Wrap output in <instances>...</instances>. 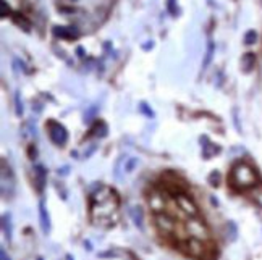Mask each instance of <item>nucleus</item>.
I'll list each match as a JSON object with an SVG mask.
<instances>
[{"label":"nucleus","instance_id":"a878e982","mask_svg":"<svg viewBox=\"0 0 262 260\" xmlns=\"http://www.w3.org/2000/svg\"><path fill=\"white\" fill-rule=\"evenodd\" d=\"M138 165V159H128L126 160V172H133V168H135Z\"/></svg>","mask_w":262,"mask_h":260},{"label":"nucleus","instance_id":"20e7f679","mask_svg":"<svg viewBox=\"0 0 262 260\" xmlns=\"http://www.w3.org/2000/svg\"><path fill=\"white\" fill-rule=\"evenodd\" d=\"M182 249L191 257L201 259L204 252H206V246H204V241L196 239V238H188L186 241L182 243Z\"/></svg>","mask_w":262,"mask_h":260},{"label":"nucleus","instance_id":"cd10ccee","mask_svg":"<svg viewBox=\"0 0 262 260\" xmlns=\"http://www.w3.org/2000/svg\"><path fill=\"white\" fill-rule=\"evenodd\" d=\"M167 5H169V12H170V13L177 15V8H175V0H169V3H167Z\"/></svg>","mask_w":262,"mask_h":260},{"label":"nucleus","instance_id":"412c9836","mask_svg":"<svg viewBox=\"0 0 262 260\" xmlns=\"http://www.w3.org/2000/svg\"><path fill=\"white\" fill-rule=\"evenodd\" d=\"M92 131H94V136H99V138H106L107 136V125L106 123H102V121H99V125H96L92 128Z\"/></svg>","mask_w":262,"mask_h":260},{"label":"nucleus","instance_id":"393cba45","mask_svg":"<svg viewBox=\"0 0 262 260\" xmlns=\"http://www.w3.org/2000/svg\"><path fill=\"white\" fill-rule=\"evenodd\" d=\"M15 103H16V115L18 116H21L23 115V102L20 101V92H16L15 94Z\"/></svg>","mask_w":262,"mask_h":260},{"label":"nucleus","instance_id":"7ed1b4c3","mask_svg":"<svg viewBox=\"0 0 262 260\" xmlns=\"http://www.w3.org/2000/svg\"><path fill=\"white\" fill-rule=\"evenodd\" d=\"M47 131H49V138L55 145H65L68 141V131L63 125H60L59 121L49 120L47 121Z\"/></svg>","mask_w":262,"mask_h":260},{"label":"nucleus","instance_id":"c85d7f7f","mask_svg":"<svg viewBox=\"0 0 262 260\" xmlns=\"http://www.w3.org/2000/svg\"><path fill=\"white\" fill-rule=\"evenodd\" d=\"M0 257H2V260H10V257L7 255V252H5V249H0Z\"/></svg>","mask_w":262,"mask_h":260},{"label":"nucleus","instance_id":"5701e85b","mask_svg":"<svg viewBox=\"0 0 262 260\" xmlns=\"http://www.w3.org/2000/svg\"><path fill=\"white\" fill-rule=\"evenodd\" d=\"M99 110V107L97 105H91L88 108V112H86V115H84V121L86 123H89L91 120H94V116H96V113Z\"/></svg>","mask_w":262,"mask_h":260},{"label":"nucleus","instance_id":"9b49d317","mask_svg":"<svg viewBox=\"0 0 262 260\" xmlns=\"http://www.w3.org/2000/svg\"><path fill=\"white\" fill-rule=\"evenodd\" d=\"M256 61L257 58L254 52H246V54L241 57V70L245 73H251L256 67Z\"/></svg>","mask_w":262,"mask_h":260},{"label":"nucleus","instance_id":"f3484780","mask_svg":"<svg viewBox=\"0 0 262 260\" xmlns=\"http://www.w3.org/2000/svg\"><path fill=\"white\" fill-rule=\"evenodd\" d=\"M251 199L262 209V184H257L254 189H251Z\"/></svg>","mask_w":262,"mask_h":260},{"label":"nucleus","instance_id":"0eeeda50","mask_svg":"<svg viewBox=\"0 0 262 260\" xmlns=\"http://www.w3.org/2000/svg\"><path fill=\"white\" fill-rule=\"evenodd\" d=\"M55 37H60V39H75V37L79 36L78 28L75 26H54L52 29Z\"/></svg>","mask_w":262,"mask_h":260},{"label":"nucleus","instance_id":"b1692460","mask_svg":"<svg viewBox=\"0 0 262 260\" xmlns=\"http://www.w3.org/2000/svg\"><path fill=\"white\" fill-rule=\"evenodd\" d=\"M139 112L144 113L147 118H154V112H152V108L147 105L146 102H141V103H139Z\"/></svg>","mask_w":262,"mask_h":260},{"label":"nucleus","instance_id":"f8f14e48","mask_svg":"<svg viewBox=\"0 0 262 260\" xmlns=\"http://www.w3.org/2000/svg\"><path fill=\"white\" fill-rule=\"evenodd\" d=\"M130 217L139 230H144V214H142V209L141 207H130Z\"/></svg>","mask_w":262,"mask_h":260},{"label":"nucleus","instance_id":"bb28decb","mask_svg":"<svg viewBox=\"0 0 262 260\" xmlns=\"http://www.w3.org/2000/svg\"><path fill=\"white\" fill-rule=\"evenodd\" d=\"M218 179H220V174H218L217 172H214L211 176H209V181H211L212 186H218Z\"/></svg>","mask_w":262,"mask_h":260},{"label":"nucleus","instance_id":"c756f323","mask_svg":"<svg viewBox=\"0 0 262 260\" xmlns=\"http://www.w3.org/2000/svg\"><path fill=\"white\" fill-rule=\"evenodd\" d=\"M76 54H78V57H81V58H83V57H84V50H83V47H78V49H76Z\"/></svg>","mask_w":262,"mask_h":260},{"label":"nucleus","instance_id":"f03ea898","mask_svg":"<svg viewBox=\"0 0 262 260\" xmlns=\"http://www.w3.org/2000/svg\"><path fill=\"white\" fill-rule=\"evenodd\" d=\"M228 181H230V186L236 191H251L257 184H261L256 168L247 162H238L233 165Z\"/></svg>","mask_w":262,"mask_h":260},{"label":"nucleus","instance_id":"f257e3e1","mask_svg":"<svg viewBox=\"0 0 262 260\" xmlns=\"http://www.w3.org/2000/svg\"><path fill=\"white\" fill-rule=\"evenodd\" d=\"M118 196L115 191H112L107 186H99L97 191L91 196V214L96 223L102 220H108L112 214H115L118 209Z\"/></svg>","mask_w":262,"mask_h":260},{"label":"nucleus","instance_id":"423d86ee","mask_svg":"<svg viewBox=\"0 0 262 260\" xmlns=\"http://www.w3.org/2000/svg\"><path fill=\"white\" fill-rule=\"evenodd\" d=\"M175 201H177L178 209H182L186 215L198 217V207H196V204H194L193 199L189 196H186L185 192L177 194V196H175Z\"/></svg>","mask_w":262,"mask_h":260},{"label":"nucleus","instance_id":"aec40b11","mask_svg":"<svg viewBox=\"0 0 262 260\" xmlns=\"http://www.w3.org/2000/svg\"><path fill=\"white\" fill-rule=\"evenodd\" d=\"M149 202H151L152 209H155V210H162V209H164V207H165V204H164V197L159 196V194H154V196H152L151 199H149Z\"/></svg>","mask_w":262,"mask_h":260},{"label":"nucleus","instance_id":"39448f33","mask_svg":"<svg viewBox=\"0 0 262 260\" xmlns=\"http://www.w3.org/2000/svg\"><path fill=\"white\" fill-rule=\"evenodd\" d=\"M186 230L189 233V238H196L201 241H206L209 238V230L207 226L202 223L201 220H189L186 221Z\"/></svg>","mask_w":262,"mask_h":260},{"label":"nucleus","instance_id":"6ab92c4d","mask_svg":"<svg viewBox=\"0 0 262 260\" xmlns=\"http://www.w3.org/2000/svg\"><path fill=\"white\" fill-rule=\"evenodd\" d=\"M257 39H259V36H257V32L254 29H249L245 32V37H243V41H245L246 45H254Z\"/></svg>","mask_w":262,"mask_h":260},{"label":"nucleus","instance_id":"1a4fd4ad","mask_svg":"<svg viewBox=\"0 0 262 260\" xmlns=\"http://www.w3.org/2000/svg\"><path fill=\"white\" fill-rule=\"evenodd\" d=\"M34 183H36V188L37 191L42 192L46 188V183H47V172L42 165H37L34 167Z\"/></svg>","mask_w":262,"mask_h":260},{"label":"nucleus","instance_id":"dca6fc26","mask_svg":"<svg viewBox=\"0 0 262 260\" xmlns=\"http://www.w3.org/2000/svg\"><path fill=\"white\" fill-rule=\"evenodd\" d=\"M204 141H206V144H204L202 154H204V157H206V159H211L216 152H220V147H216V145H214L212 143H209L207 138H204Z\"/></svg>","mask_w":262,"mask_h":260},{"label":"nucleus","instance_id":"6e6552de","mask_svg":"<svg viewBox=\"0 0 262 260\" xmlns=\"http://www.w3.org/2000/svg\"><path fill=\"white\" fill-rule=\"evenodd\" d=\"M39 223H41V230L44 234H49L50 231V217H49V212H47L44 202H39Z\"/></svg>","mask_w":262,"mask_h":260},{"label":"nucleus","instance_id":"2eb2a0df","mask_svg":"<svg viewBox=\"0 0 262 260\" xmlns=\"http://www.w3.org/2000/svg\"><path fill=\"white\" fill-rule=\"evenodd\" d=\"M12 20H13V23H15L16 26L23 28V29H25V31H30V29H31V23L28 21L26 18L21 15V13H13V15H12Z\"/></svg>","mask_w":262,"mask_h":260},{"label":"nucleus","instance_id":"4be33fe9","mask_svg":"<svg viewBox=\"0 0 262 260\" xmlns=\"http://www.w3.org/2000/svg\"><path fill=\"white\" fill-rule=\"evenodd\" d=\"M0 15H2V18H7L8 15H13L10 5L7 3V0H0Z\"/></svg>","mask_w":262,"mask_h":260},{"label":"nucleus","instance_id":"4468645a","mask_svg":"<svg viewBox=\"0 0 262 260\" xmlns=\"http://www.w3.org/2000/svg\"><path fill=\"white\" fill-rule=\"evenodd\" d=\"M214 54H216V44H214L212 41H209L207 50H206V57H204V60H202V70H206L209 65H211V61L214 58Z\"/></svg>","mask_w":262,"mask_h":260},{"label":"nucleus","instance_id":"2f4dec72","mask_svg":"<svg viewBox=\"0 0 262 260\" xmlns=\"http://www.w3.org/2000/svg\"><path fill=\"white\" fill-rule=\"evenodd\" d=\"M66 259H68V260H75L73 257H71V255H66Z\"/></svg>","mask_w":262,"mask_h":260},{"label":"nucleus","instance_id":"a211bd4d","mask_svg":"<svg viewBox=\"0 0 262 260\" xmlns=\"http://www.w3.org/2000/svg\"><path fill=\"white\" fill-rule=\"evenodd\" d=\"M2 230L3 234H5L7 239L12 238V221H10V215H3L2 217Z\"/></svg>","mask_w":262,"mask_h":260},{"label":"nucleus","instance_id":"ddd939ff","mask_svg":"<svg viewBox=\"0 0 262 260\" xmlns=\"http://www.w3.org/2000/svg\"><path fill=\"white\" fill-rule=\"evenodd\" d=\"M126 160L128 157L126 155H120V159L117 160V163H115V172H113V174H115V178L117 179H122L123 178V172L126 170Z\"/></svg>","mask_w":262,"mask_h":260},{"label":"nucleus","instance_id":"7c9ffc66","mask_svg":"<svg viewBox=\"0 0 262 260\" xmlns=\"http://www.w3.org/2000/svg\"><path fill=\"white\" fill-rule=\"evenodd\" d=\"M152 45H154V42H149V44L144 45V49H152Z\"/></svg>","mask_w":262,"mask_h":260},{"label":"nucleus","instance_id":"9d476101","mask_svg":"<svg viewBox=\"0 0 262 260\" xmlns=\"http://www.w3.org/2000/svg\"><path fill=\"white\" fill-rule=\"evenodd\" d=\"M155 220H157V226L160 228L162 233H165V234H169V233H173V230H175V221L169 218L167 215H157L155 217Z\"/></svg>","mask_w":262,"mask_h":260}]
</instances>
